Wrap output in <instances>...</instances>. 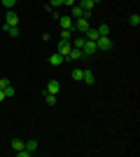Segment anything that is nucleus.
Wrapping results in <instances>:
<instances>
[{
	"instance_id": "1",
	"label": "nucleus",
	"mask_w": 140,
	"mask_h": 157,
	"mask_svg": "<svg viewBox=\"0 0 140 157\" xmlns=\"http://www.w3.org/2000/svg\"><path fill=\"white\" fill-rule=\"evenodd\" d=\"M91 28V24H89V19H75V24H73V31H77L80 35H84V33Z\"/></svg>"
},
{
	"instance_id": "2",
	"label": "nucleus",
	"mask_w": 140,
	"mask_h": 157,
	"mask_svg": "<svg viewBox=\"0 0 140 157\" xmlns=\"http://www.w3.org/2000/svg\"><path fill=\"white\" fill-rule=\"evenodd\" d=\"M96 47H98L100 52L112 49V40H110V35H105V38H98V40H96Z\"/></svg>"
},
{
	"instance_id": "3",
	"label": "nucleus",
	"mask_w": 140,
	"mask_h": 157,
	"mask_svg": "<svg viewBox=\"0 0 140 157\" xmlns=\"http://www.w3.org/2000/svg\"><path fill=\"white\" fill-rule=\"evenodd\" d=\"M82 52H84V56H93V54L98 52V47H96V42H93V40H87V42H84V47H82Z\"/></svg>"
},
{
	"instance_id": "4",
	"label": "nucleus",
	"mask_w": 140,
	"mask_h": 157,
	"mask_svg": "<svg viewBox=\"0 0 140 157\" xmlns=\"http://www.w3.org/2000/svg\"><path fill=\"white\" fill-rule=\"evenodd\" d=\"M16 24H19V14L14 12V10H9L5 14V26H16Z\"/></svg>"
},
{
	"instance_id": "5",
	"label": "nucleus",
	"mask_w": 140,
	"mask_h": 157,
	"mask_svg": "<svg viewBox=\"0 0 140 157\" xmlns=\"http://www.w3.org/2000/svg\"><path fill=\"white\" fill-rule=\"evenodd\" d=\"M70 49H73V45H70V42H66V40H59V54L63 56V59L70 54Z\"/></svg>"
},
{
	"instance_id": "6",
	"label": "nucleus",
	"mask_w": 140,
	"mask_h": 157,
	"mask_svg": "<svg viewBox=\"0 0 140 157\" xmlns=\"http://www.w3.org/2000/svg\"><path fill=\"white\" fill-rule=\"evenodd\" d=\"M61 92V82L59 80H49V82H47V94H59Z\"/></svg>"
},
{
	"instance_id": "7",
	"label": "nucleus",
	"mask_w": 140,
	"mask_h": 157,
	"mask_svg": "<svg viewBox=\"0 0 140 157\" xmlns=\"http://www.w3.org/2000/svg\"><path fill=\"white\" fill-rule=\"evenodd\" d=\"M56 19H59L61 28H68V31H73V24H75L73 17H56Z\"/></svg>"
},
{
	"instance_id": "8",
	"label": "nucleus",
	"mask_w": 140,
	"mask_h": 157,
	"mask_svg": "<svg viewBox=\"0 0 140 157\" xmlns=\"http://www.w3.org/2000/svg\"><path fill=\"white\" fill-rule=\"evenodd\" d=\"M66 59H70V61H80V59H87V56H84V52H82V49H70V54H68Z\"/></svg>"
},
{
	"instance_id": "9",
	"label": "nucleus",
	"mask_w": 140,
	"mask_h": 157,
	"mask_svg": "<svg viewBox=\"0 0 140 157\" xmlns=\"http://www.w3.org/2000/svg\"><path fill=\"white\" fill-rule=\"evenodd\" d=\"M84 42H87V38H84V35H77V38L70 40V45H73L75 49H82V47H84Z\"/></svg>"
},
{
	"instance_id": "10",
	"label": "nucleus",
	"mask_w": 140,
	"mask_h": 157,
	"mask_svg": "<svg viewBox=\"0 0 140 157\" xmlns=\"http://www.w3.org/2000/svg\"><path fill=\"white\" fill-rule=\"evenodd\" d=\"M23 148L28 150V155H35V152H38V141H26Z\"/></svg>"
},
{
	"instance_id": "11",
	"label": "nucleus",
	"mask_w": 140,
	"mask_h": 157,
	"mask_svg": "<svg viewBox=\"0 0 140 157\" xmlns=\"http://www.w3.org/2000/svg\"><path fill=\"white\" fill-rule=\"evenodd\" d=\"M84 82H87V85H93V82H96V75H93V71H89V68H84Z\"/></svg>"
},
{
	"instance_id": "12",
	"label": "nucleus",
	"mask_w": 140,
	"mask_h": 157,
	"mask_svg": "<svg viewBox=\"0 0 140 157\" xmlns=\"http://www.w3.org/2000/svg\"><path fill=\"white\" fill-rule=\"evenodd\" d=\"M63 61H66V59H63V56H61L59 52H56V54H52V56H49V63H52V66H61V63H63Z\"/></svg>"
},
{
	"instance_id": "13",
	"label": "nucleus",
	"mask_w": 140,
	"mask_h": 157,
	"mask_svg": "<svg viewBox=\"0 0 140 157\" xmlns=\"http://www.w3.org/2000/svg\"><path fill=\"white\" fill-rule=\"evenodd\" d=\"M77 5H80L84 12H91V10H93V0H80Z\"/></svg>"
},
{
	"instance_id": "14",
	"label": "nucleus",
	"mask_w": 140,
	"mask_h": 157,
	"mask_svg": "<svg viewBox=\"0 0 140 157\" xmlns=\"http://www.w3.org/2000/svg\"><path fill=\"white\" fill-rule=\"evenodd\" d=\"M84 38H87V40H93V42H96L100 35H98V31H96V28H89V31L84 33Z\"/></svg>"
},
{
	"instance_id": "15",
	"label": "nucleus",
	"mask_w": 140,
	"mask_h": 157,
	"mask_svg": "<svg viewBox=\"0 0 140 157\" xmlns=\"http://www.w3.org/2000/svg\"><path fill=\"white\" fill-rule=\"evenodd\" d=\"M70 78H73V80H75V82H80V80H82V78H84V71H82V68H75V71H73V73H70Z\"/></svg>"
},
{
	"instance_id": "16",
	"label": "nucleus",
	"mask_w": 140,
	"mask_h": 157,
	"mask_svg": "<svg viewBox=\"0 0 140 157\" xmlns=\"http://www.w3.org/2000/svg\"><path fill=\"white\" fill-rule=\"evenodd\" d=\"M96 31H98V35H100V38H105V35H110V26H107V24H100V26L96 28Z\"/></svg>"
},
{
	"instance_id": "17",
	"label": "nucleus",
	"mask_w": 140,
	"mask_h": 157,
	"mask_svg": "<svg viewBox=\"0 0 140 157\" xmlns=\"http://www.w3.org/2000/svg\"><path fill=\"white\" fill-rule=\"evenodd\" d=\"M2 31H5L7 35H12V38H16V35H19V28H16V26H2Z\"/></svg>"
},
{
	"instance_id": "18",
	"label": "nucleus",
	"mask_w": 140,
	"mask_h": 157,
	"mask_svg": "<svg viewBox=\"0 0 140 157\" xmlns=\"http://www.w3.org/2000/svg\"><path fill=\"white\" fill-rule=\"evenodd\" d=\"M61 40H66V42H70V40H73V31H68V28H63V31H61Z\"/></svg>"
},
{
	"instance_id": "19",
	"label": "nucleus",
	"mask_w": 140,
	"mask_h": 157,
	"mask_svg": "<svg viewBox=\"0 0 140 157\" xmlns=\"http://www.w3.org/2000/svg\"><path fill=\"white\" fill-rule=\"evenodd\" d=\"M63 5V0H49V5H47V10L52 12V10H56V7H61Z\"/></svg>"
},
{
	"instance_id": "20",
	"label": "nucleus",
	"mask_w": 140,
	"mask_h": 157,
	"mask_svg": "<svg viewBox=\"0 0 140 157\" xmlns=\"http://www.w3.org/2000/svg\"><path fill=\"white\" fill-rule=\"evenodd\" d=\"M12 148H14V152L21 150V148H23V141H21V138H12Z\"/></svg>"
},
{
	"instance_id": "21",
	"label": "nucleus",
	"mask_w": 140,
	"mask_h": 157,
	"mask_svg": "<svg viewBox=\"0 0 140 157\" xmlns=\"http://www.w3.org/2000/svg\"><path fill=\"white\" fill-rule=\"evenodd\" d=\"M128 24H131L133 28H138V26H140V14H133V17L128 19Z\"/></svg>"
},
{
	"instance_id": "22",
	"label": "nucleus",
	"mask_w": 140,
	"mask_h": 157,
	"mask_svg": "<svg viewBox=\"0 0 140 157\" xmlns=\"http://www.w3.org/2000/svg\"><path fill=\"white\" fill-rule=\"evenodd\" d=\"M0 2H2V7H7V10H12V7L16 5L19 0H0Z\"/></svg>"
},
{
	"instance_id": "23",
	"label": "nucleus",
	"mask_w": 140,
	"mask_h": 157,
	"mask_svg": "<svg viewBox=\"0 0 140 157\" xmlns=\"http://www.w3.org/2000/svg\"><path fill=\"white\" fill-rule=\"evenodd\" d=\"M2 92H5V98H9V96H14V87H12V85H7Z\"/></svg>"
},
{
	"instance_id": "24",
	"label": "nucleus",
	"mask_w": 140,
	"mask_h": 157,
	"mask_svg": "<svg viewBox=\"0 0 140 157\" xmlns=\"http://www.w3.org/2000/svg\"><path fill=\"white\" fill-rule=\"evenodd\" d=\"M56 103V94H47V105H54Z\"/></svg>"
},
{
	"instance_id": "25",
	"label": "nucleus",
	"mask_w": 140,
	"mask_h": 157,
	"mask_svg": "<svg viewBox=\"0 0 140 157\" xmlns=\"http://www.w3.org/2000/svg\"><path fill=\"white\" fill-rule=\"evenodd\" d=\"M7 85H12V82H9V80H7V78H2V80H0V89H5Z\"/></svg>"
},
{
	"instance_id": "26",
	"label": "nucleus",
	"mask_w": 140,
	"mask_h": 157,
	"mask_svg": "<svg viewBox=\"0 0 140 157\" xmlns=\"http://www.w3.org/2000/svg\"><path fill=\"white\" fill-rule=\"evenodd\" d=\"M75 2H77V0H63V5H68V7H73Z\"/></svg>"
},
{
	"instance_id": "27",
	"label": "nucleus",
	"mask_w": 140,
	"mask_h": 157,
	"mask_svg": "<svg viewBox=\"0 0 140 157\" xmlns=\"http://www.w3.org/2000/svg\"><path fill=\"white\" fill-rule=\"evenodd\" d=\"M0 101H5V92L2 89H0Z\"/></svg>"
},
{
	"instance_id": "28",
	"label": "nucleus",
	"mask_w": 140,
	"mask_h": 157,
	"mask_svg": "<svg viewBox=\"0 0 140 157\" xmlns=\"http://www.w3.org/2000/svg\"><path fill=\"white\" fill-rule=\"evenodd\" d=\"M98 2H100V0H93V5H98Z\"/></svg>"
}]
</instances>
